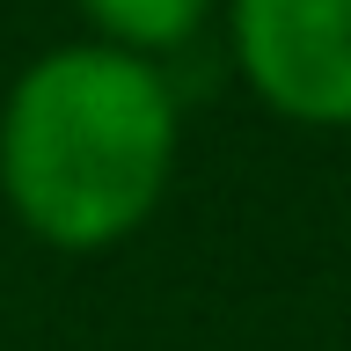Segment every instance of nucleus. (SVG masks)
I'll return each instance as SVG.
<instances>
[{"mask_svg":"<svg viewBox=\"0 0 351 351\" xmlns=\"http://www.w3.org/2000/svg\"><path fill=\"white\" fill-rule=\"evenodd\" d=\"M183 154V103L161 59L73 37L0 95V197L29 241L103 256L161 213Z\"/></svg>","mask_w":351,"mask_h":351,"instance_id":"nucleus-1","label":"nucleus"},{"mask_svg":"<svg viewBox=\"0 0 351 351\" xmlns=\"http://www.w3.org/2000/svg\"><path fill=\"white\" fill-rule=\"evenodd\" d=\"M73 8H81L95 44H117L139 59H176L219 15V0H73Z\"/></svg>","mask_w":351,"mask_h":351,"instance_id":"nucleus-3","label":"nucleus"},{"mask_svg":"<svg viewBox=\"0 0 351 351\" xmlns=\"http://www.w3.org/2000/svg\"><path fill=\"white\" fill-rule=\"evenodd\" d=\"M241 88L300 132H351V0H219Z\"/></svg>","mask_w":351,"mask_h":351,"instance_id":"nucleus-2","label":"nucleus"}]
</instances>
